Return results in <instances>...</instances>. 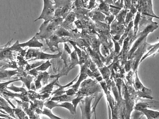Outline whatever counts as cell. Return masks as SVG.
I'll return each mask as SVG.
<instances>
[{
	"instance_id": "obj_1",
	"label": "cell",
	"mask_w": 159,
	"mask_h": 119,
	"mask_svg": "<svg viewBox=\"0 0 159 119\" xmlns=\"http://www.w3.org/2000/svg\"><path fill=\"white\" fill-rule=\"evenodd\" d=\"M55 13L53 19L62 17L65 19L72 10L75 0H54Z\"/></svg>"
},
{
	"instance_id": "obj_2",
	"label": "cell",
	"mask_w": 159,
	"mask_h": 119,
	"mask_svg": "<svg viewBox=\"0 0 159 119\" xmlns=\"http://www.w3.org/2000/svg\"><path fill=\"white\" fill-rule=\"evenodd\" d=\"M59 26L53 19L50 21H44L40 28V32L36 34L35 36L37 39L46 40L55 33Z\"/></svg>"
},
{
	"instance_id": "obj_3",
	"label": "cell",
	"mask_w": 159,
	"mask_h": 119,
	"mask_svg": "<svg viewBox=\"0 0 159 119\" xmlns=\"http://www.w3.org/2000/svg\"><path fill=\"white\" fill-rule=\"evenodd\" d=\"M157 28V23L154 22H152L151 24H149V25L146 26L143 31H142L141 33L139 34V35H138V39L136 40V42L134 43V45L133 46L132 48L130 51L129 57H131L133 54H134V52L136 51L137 48L140 46L143 41L146 39L148 34L149 33L154 31Z\"/></svg>"
},
{
	"instance_id": "obj_4",
	"label": "cell",
	"mask_w": 159,
	"mask_h": 119,
	"mask_svg": "<svg viewBox=\"0 0 159 119\" xmlns=\"http://www.w3.org/2000/svg\"><path fill=\"white\" fill-rule=\"evenodd\" d=\"M44 5L42 14L40 17L34 21L38 20L43 19L45 21L52 20L55 16V3L51 0H43Z\"/></svg>"
},
{
	"instance_id": "obj_5",
	"label": "cell",
	"mask_w": 159,
	"mask_h": 119,
	"mask_svg": "<svg viewBox=\"0 0 159 119\" xmlns=\"http://www.w3.org/2000/svg\"><path fill=\"white\" fill-rule=\"evenodd\" d=\"M61 54L62 53L59 52L57 55H50L42 52H38V50L30 49L27 53L26 57L27 58H30L31 57H35V59L49 60L50 59L59 57L61 56Z\"/></svg>"
},
{
	"instance_id": "obj_6",
	"label": "cell",
	"mask_w": 159,
	"mask_h": 119,
	"mask_svg": "<svg viewBox=\"0 0 159 119\" xmlns=\"http://www.w3.org/2000/svg\"><path fill=\"white\" fill-rule=\"evenodd\" d=\"M93 96L86 97L85 100L81 101L79 106L82 111V119H90L91 117V103L93 98Z\"/></svg>"
},
{
	"instance_id": "obj_7",
	"label": "cell",
	"mask_w": 159,
	"mask_h": 119,
	"mask_svg": "<svg viewBox=\"0 0 159 119\" xmlns=\"http://www.w3.org/2000/svg\"><path fill=\"white\" fill-rule=\"evenodd\" d=\"M44 105L48 108L50 109H52L54 108L57 107H60L68 109L73 115L76 114V111L75 109L73 104H72L68 102H65V103H62L61 104H58V103L54 102V101H48L44 104Z\"/></svg>"
},
{
	"instance_id": "obj_8",
	"label": "cell",
	"mask_w": 159,
	"mask_h": 119,
	"mask_svg": "<svg viewBox=\"0 0 159 119\" xmlns=\"http://www.w3.org/2000/svg\"><path fill=\"white\" fill-rule=\"evenodd\" d=\"M64 41H69L68 37H61L58 36L56 34H52L48 39H46L47 43L49 46V47L51 48V50L53 49V46L56 47L58 48V44L59 43L64 42Z\"/></svg>"
},
{
	"instance_id": "obj_9",
	"label": "cell",
	"mask_w": 159,
	"mask_h": 119,
	"mask_svg": "<svg viewBox=\"0 0 159 119\" xmlns=\"http://www.w3.org/2000/svg\"><path fill=\"white\" fill-rule=\"evenodd\" d=\"M106 16L100 11L97 7L91 10L89 13V17L95 22H104Z\"/></svg>"
},
{
	"instance_id": "obj_10",
	"label": "cell",
	"mask_w": 159,
	"mask_h": 119,
	"mask_svg": "<svg viewBox=\"0 0 159 119\" xmlns=\"http://www.w3.org/2000/svg\"><path fill=\"white\" fill-rule=\"evenodd\" d=\"M75 17L76 16L75 12L73 11H71L69 15L66 17L65 20L63 21L61 26L67 30H73V22L74 21Z\"/></svg>"
},
{
	"instance_id": "obj_11",
	"label": "cell",
	"mask_w": 159,
	"mask_h": 119,
	"mask_svg": "<svg viewBox=\"0 0 159 119\" xmlns=\"http://www.w3.org/2000/svg\"><path fill=\"white\" fill-rule=\"evenodd\" d=\"M134 87L136 89L140 91L141 92L147 95L150 96L151 94H152V91L151 90L149 89H147L146 88L143 83L141 82L138 75V71L136 70L135 72V79L134 80Z\"/></svg>"
},
{
	"instance_id": "obj_12",
	"label": "cell",
	"mask_w": 159,
	"mask_h": 119,
	"mask_svg": "<svg viewBox=\"0 0 159 119\" xmlns=\"http://www.w3.org/2000/svg\"><path fill=\"white\" fill-rule=\"evenodd\" d=\"M111 33L116 35L120 36L125 32V27L123 24H119L116 20L111 23Z\"/></svg>"
},
{
	"instance_id": "obj_13",
	"label": "cell",
	"mask_w": 159,
	"mask_h": 119,
	"mask_svg": "<svg viewBox=\"0 0 159 119\" xmlns=\"http://www.w3.org/2000/svg\"><path fill=\"white\" fill-rule=\"evenodd\" d=\"M73 11L75 14V16L78 19L89 20V13L91 10L87 8H74Z\"/></svg>"
},
{
	"instance_id": "obj_14",
	"label": "cell",
	"mask_w": 159,
	"mask_h": 119,
	"mask_svg": "<svg viewBox=\"0 0 159 119\" xmlns=\"http://www.w3.org/2000/svg\"><path fill=\"white\" fill-rule=\"evenodd\" d=\"M147 108H159V102L153 101L148 103H139L135 105L134 109L139 110L140 109Z\"/></svg>"
},
{
	"instance_id": "obj_15",
	"label": "cell",
	"mask_w": 159,
	"mask_h": 119,
	"mask_svg": "<svg viewBox=\"0 0 159 119\" xmlns=\"http://www.w3.org/2000/svg\"><path fill=\"white\" fill-rule=\"evenodd\" d=\"M138 111H141L144 114V115L146 116L148 119H159V112L158 111L150 110L147 108L140 109Z\"/></svg>"
},
{
	"instance_id": "obj_16",
	"label": "cell",
	"mask_w": 159,
	"mask_h": 119,
	"mask_svg": "<svg viewBox=\"0 0 159 119\" xmlns=\"http://www.w3.org/2000/svg\"><path fill=\"white\" fill-rule=\"evenodd\" d=\"M19 46L21 47L29 46L30 47L41 48L43 46V43L38 41L36 36H34L32 39H31L29 42L24 43L20 44H19Z\"/></svg>"
},
{
	"instance_id": "obj_17",
	"label": "cell",
	"mask_w": 159,
	"mask_h": 119,
	"mask_svg": "<svg viewBox=\"0 0 159 119\" xmlns=\"http://www.w3.org/2000/svg\"><path fill=\"white\" fill-rule=\"evenodd\" d=\"M98 2L99 3V5L97 4V7L100 11L103 13L106 16H108L111 14L109 11L110 7L108 4L105 2L104 0H101Z\"/></svg>"
},
{
	"instance_id": "obj_18",
	"label": "cell",
	"mask_w": 159,
	"mask_h": 119,
	"mask_svg": "<svg viewBox=\"0 0 159 119\" xmlns=\"http://www.w3.org/2000/svg\"><path fill=\"white\" fill-rule=\"evenodd\" d=\"M123 9H121L119 13L116 16V20L119 24H123L125 26V20L126 15L128 10L125 7H123Z\"/></svg>"
},
{
	"instance_id": "obj_19",
	"label": "cell",
	"mask_w": 159,
	"mask_h": 119,
	"mask_svg": "<svg viewBox=\"0 0 159 119\" xmlns=\"http://www.w3.org/2000/svg\"><path fill=\"white\" fill-rule=\"evenodd\" d=\"M55 34L60 37H70V33L63 27H59L55 32Z\"/></svg>"
},
{
	"instance_id": "obj_20",
	"label": "cell",
	"mask_w": 159,
	"mask_h": 119,
	"mask_svg": "<svg viewBox=\"0 0 159 119\" xmlns=\"http://www.w3.org/2000/svg\"><path fill=\"white\" fill-rule=\"evenodd\" d=\"M74 98L75 97H74V96L63 95L61 96H58V97H53V98H52L51 100L58 101L59 102H70V101H72L73 99H74Z\"/></svg>"
},
{
	"instance_id": "obj_21",
	"label": "cell",
	"mask_w": 159,
	"mask_h": 119,
	"mask_svg": "<svg viewBox=\"0 0 159 119\" xmlns=\"http://www.w3.org/2000/svg\"><path fill=\"white\" fill-rule=\"evenodd\" d=\"M141 20V14L140 12H138L136 14V16L134 19V22H133V25H134V36H136L137 32L138 30V25L140 23Z\"/></svg>"
},
{
	"instance_id": "obj_22",
	"label": "cell",
	"mask_w": 159,
	"mask_h": 119,
	"mask_svg": "<svg viewBox=\"0 0 159 119\" xmlns=\"http://www.w3.org/2000/svg\"><path fill=\"white\" fill-rule=\"evenodd\" d=\"M152 47H153V48H151L152 49L148 52V53L146 55H145V56H143V57L142 58V59L140 61V62H143L145 59L146 58L148 57H150V56L155 54L156 52H158L159 51V43L157 44L153 45Z\"/></svg>"
},
{
	"instance_id": "obj_23",
	"label": "cell",
	"mask_w": 159,
	"mask_h": 119,
	"mask_svg": "<svg viewBox=\"0 0 159 119\" xmlns=\"http://www.w3.org/2000/svg\"><path fill=\"white\" fill-rule=\"evenodd\" d=\"M88 6L85 3L84 0H75L73 5L72 10L74 8H87Z\"/></svg>"
},
{
	"instance_id": "obj_24",
	"label": "cell",
	"mask_w": 159,
	"mask_h": 119,
	"mask_svg": "<svg viewBox=\"0 0 159 119\" xmlns=\"http://www.w3.org/2000/svg\"><path fill=\"white\" fill-rule=\"evenodd\" d=\"M75 24L78 29H83L87 28L89 22L88 21L80 19L75 21Z\"/></svg>"
},
{
	"instance_id": "obj_25",
	"label": "cell",
	"mask_w": 159,
	"mask_h": 119,
	"mask_svg": "<svg viewBox=\"0 0 159 119\" xmlns=\"http://www.w3.org/2000/svg\"><path fill=\"white\" fill-rule=\"evenodd\" d=\"M87 77H88V75H86V74H83V73H81V74L80 75V77L79 80H78L77 82H76V84H75V85L72 86L74 89L76 91V90H77V89H78V87H79L81 81L84 80V79H85Z\"/></svg>"
},
{
	"instance_id": "obj_26",
	"label": "cell",
	"mask_w": 159,
	"mask_h": 119,
	"mask_svg": "<svg viewBox=\"0 0 159 119\" xmlns=\"http://www.w3.org/2000/svg\"><path fill=\"white\" fill-rule=\"evenodd\" d=\"M12 56L11 52L9 50H4L2 52H0V60L11 57Z\"/></svg>"
},
{
	"instance_id": "obj_27",
	"label": "cell",
	"mask_w": 159,
	"mask_h": 119,
	"mask_svg": "<svg viewBox=\"0 0 159 119\" xmlns=\"http://www.w3.org/2000/svg\"><path fill=\"white\" fill-rule=\"evenodd\" d=\"M51 109H48V108H44V111L43 112H42V114H44V115H46V116H48V117H50V118L51 119H57V118H61L59 117H56L55 115H53L52 114V112L51 111Z\"/></svg>"
},
{
	"instance_id": "obj_28",
	"label": "cell",
	"mask_w": 159,
	"mask_h": 119,
	"mask_svg": "<svg viewBox=\"0 0 159 119\" xmlns=\"http://www.w3.org/2000/svg\"><path fill=\"white\" fill-rule=\"evenodd\" d=\"M128 11L127 12V15H126L125 20V26H126V27H127L128 24L130 23V21H132L134 15V14L131 11H129V12Z\"/></svg>"
},
{
	"instance_id": "obj_29",
	"label": "cell",
	"mask_w": 159,
	"mask_h": 119,
	"mask_svg": "<svg viewBox=\"0 0 159 119\" xmlns=\"http://www.w3.org/2000/svg\"><path fill=\"white\" fill-rule=\"evenodd\" d=\"M50 66H51V64H50L49 61H48L46 62L43 64L41 66L36 68V70H41V71H45Z\"/></svg>"
},
{
	"instance_id": "obj_30",
	"label": "cell",
	"mask_w": 159,
	"mask_h": 119,
	"mask_svg": "<svg viewBox=\"0 0 159 119\" xmlns=\"http://www.w3.org/2000/svg\"><path fill=\"white\" fill-rule=\"evenodd\" d=\"M114 18H115V16L114 15L112 14H110L108 16H106L104 22L108 25H110L111 23L113 22Z\"/></svg>"
},
{
	"instance_id": "obj_31",
	"label": "cell",
	"mask_w": 159,
	"mask_h": 119,
	"mask_svg": "<svg viewBox=\"0 0 159 119\" xmlns=\"http://www.w3.org/2000/svg\"><path fill=\"white\" fill-rule=\"evenodd\" d=\"M95 2H96V0H90L89 5L87 8L91 10L93 8L97 7V4Z\"/></svg>"
},
{
	"instance_id": "obj_32",
	"label": "cell",
	"mask_w": 159,
	"mask_h": 119,
	"mask_svg": "<svg viewBox=\"0 0 159 119\" xmlns=\"http://www.w3.org/2000/svg\"><path fill=\"white\" fill-rule=\"evenodd\" d=\"M83 98H84V97H83V96H81V97L78 96L77 98H75V99L74 98V99H73L72 101L73 104L75 109V110H76V107H77V104L79 103L80 102V101H81Z\"/></svg>"
},
{
	"instance_id": "obj_33",
	"label": "cell",
	"mask_w": 159,
	"mask_h": 119,
	"mask_svg": "<svg viewBox=\"0 0 159 119\" xmlns=\"http://www.w3.org/2000/svg\"><path fill=\"white\" fill-rule=\"evenodd\" d=\"M123 4H124V7L129 10V9H130L132 4V0H124Z\"/></svg>"
},
{
	"instance_id": "obj_34",
	"label": "cell",
	"mask_w": 159,
	"mask_h": 119,
	"mask_svg": "<svg viewBox=\"0 0 159 119\" xmlns=\"http://www.w3.org/2000/svg\"><path fill=\"white\" fill-rule=\"evenodd\" d=\"M148 9L150 10L151 12V15H154V16H156L155 14L153 13V6H152V0H148Z\"/></svg>"
},
{
	"instance_id": "obj_35",
	"label": "cell",
	"mask_w": 159,
	"mask_h": 119,
	"mask_svg": "<svg viewBox=\"0 0 159 119\" xmlns=\"http://www.w3.org/2000/svg\"><path fill=\"white\" fill-rule=\"evenodd\" d=\"M104 1L106 3H107V4L109 5H113L114 4L113 0H104Z\"/></svg>"
},
{
	"instance_id": "obj_36",
	"label": "cell",
	"mask_w": 159,
	"mask_h": 119,
	"mask_svg": "<svg viewBox=\"0 0 159 119\" xmlns=\"http://www.w3.org/2000/svg\"><path fill=\"white\" fill-rule=\"evenodd\" d=\"M124 1V0H120V3H121V4H123Z\"/></svg>"
},
{
	"instance_id": "obj_37",
	"label": "cell",
	"mask_w": 159,
	"mask_h": 119,
	"mask_svg": "<svg viewBox=\"0 0 159 119\" xmlns=\"http://www.w3.org/2000/svg\"><path fill=\"white\" fill-rule=\"evenodd\" d=\"M89 1V0H84V2H85V3L87 4Z\"/></svg>"
},
{
	"instance_id": "obj_38",
	"label": "cell",
	"mask_w": 159,
	"mask_h": 119,
	"mask_svg": "<svg viewBox=\"0 0 159 119\" xmlns=\"http://www.w3.org/2000/svg\"><path fill=\"white\" fill-rule=\"evenodd\" d=\"M118 0H113V2H114V3H115V2H117Z\"/></svg>"
}]
</instances>
